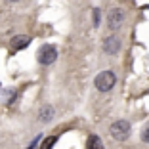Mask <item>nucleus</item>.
<instances>
[{"label": "nucleus", "mask_w": 149, "mask_h": 149, "mask_svg": "<svg viewBox=\"0 0 149 149\" xmlns=\"http://www.w3.org/2000/svg\"><path fill=\"white\" fill-rule=\"evenodd\" d=\"M115 82H117V77H115L113 71H101L96 77V80H94V86L100 92H109V90H113Z\"/></svg>", "instance_id": "1"}, {"label": "nucleus", "mask_w": 149, "mask_h": 149, "mask_svg": "<svg viewBox=\"0 0 149 149\" xmlns=\"http://www.w3.org/2000/svg\"><path fill=\"white\" fill-rule=\"evenodd\" d=\"M109 132H111V136H113L117 141H124L128 136H130L132 128H130V123H128V120L120 118V120H115V123L111 124Z\"/></svg>", "instance_id": "2"}, {"label": "nucleus", "mask_w": 149, "mask_h": 149, "mask_svg": "<svg viewBox=\"0 0 149 149\" xmlns=\"http://www.w3.org/2000/svg\"><path fill=\"white\" fill-rule=\"evenodd\" d=\"M124 19H126V13H124V10H120V8H113L109 13H107V25H109L111 31L120 29L123 23H124Z\"/></svg>", "instance_id": "3"}, {"label": "nucleus", "mask_w": 149, "mask_h": 149, "mask_svg": "<svg viewBox=\"0 0 149 149\" xmlns=\"http://www.w3.org/2000/svg\"><path fill=\"white\" fill-rule=\"evenodd\" d=\"M57 59V48L52 46V44H46L38 50V61L42 65H52L54 61Z\"/></svg>", "instance_id": "4"}, {"label": "nucleus", "mask_w": 149, "mask_h": 149, "mask_svg": "<svg viewBox=\"0 0 149 149\" xmlns=\"http://www.w3.org/2000/svg\"><path fill=\"white\" fill-rule=\"evenodd\" d=\"M103 50H105V54H109V56H117L118 52H120V38L115 35L107 36L105 40H103Z\"/></svg>", "instance_id": "5"}, {"label": "nucleus", "mask_w": 149, "mask_h": 149, "mask_svg": "<svg viewBox=\"0 0 149 149\" xmlns=\"http://www.w3.org/2000/svg\"><path fill=\"white\" fill-rule=\"evenodd\" d=\"M31 36H27V35H17V36H13L12 38V48L13 50H23L27 48L29 44H31Z\"/></svg>", "instance_id": "6"}, {"label": "nucleus", "mask_w": 149, "mask_h": 149, "mask_svg": "<svg viewBox=\"0 0 149 149\" xmlns=\"http://www.w3.org/2000/svg\"><path fill=\"white\" fill-rule=\"evenodd\" d=\"M38 117H40V123H50V120L54 118V107L52 105H44L42 109H40Z\"/></svg>", "instance_id": "7"}, {"label": "nucleus", "mask_w": 149, "mask_h": 149, "mask_svg": "<svg viewBox=\"0 0 149 149\" xmlns=\"http://www.w3.org/2000/svg\"><path fill=\"white\" fill-rule=\"evenodd\" d=\"M88 149H103V143L97 136H90L88 138Z\"/></svg>", "instance_id": "8"}, {"label": "nucleus", "mask_w": 149, "mask_h": 149, "mask_svg": "<svg viewBox=\"0 0 149 149\" xmlns=\"http://www.w3.org/2000/svg\"><path fill=\"white\" fill-rule=\"evenodd\" d=\"M54 143H56V136H52V138H46L40 149H52V145H54Z\"/></svg>", "instance_id": "9"}, {"label": "nucleus", "mask_w": 149, "mask_h": 149, "mask_svg": "<svg viewBox=\"0 0 149 149\" xmlns=\"http://www.w3.org/2000/svg\"><path fill=\"white\" fill-rule=\"evenodd\" d=\"M141 140H143L145 143H149V124H145V128L141 130Z\"/></svg>", "instance_id": "10"}, {"label": "nucleus", "mask_w": 149, "mask_h": 149, "mask_svg": "<svg viewBox=\"0 0 149 149\" xmlns=\"http://www.w3.org/2000/svg\"><path fill=\"white\" fill-rule=\"evenodd\" d=\"M94 25H100V12H97V10H94Z\"/></svg>", "instance_id": "11"}, {"label": "nucleus", "mask_w": 149, "mask_h": 149, "mask_svg": "<svg viewBox=\"0 0 149 149\" xmlns=\"http://www.w3.org/2000/svg\"><path fill=\"white\" fill-rule=\"evenodd\" d=\"M6 2H8V4H13V2H19V0H6Z\"/></svg>", "instance_id": "12"}]
</instances>
